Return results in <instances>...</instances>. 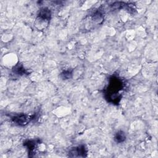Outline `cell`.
Returning a JSON list of instances; mask_svg holds the SVG:
<instances>
[{
  "instance_id": "cell-1",
  "label": "cell",
  "mask_w": 158,
  "mask_h": 158,
  "mask_svg": "<svg viewBox=\"0 0 158 158\" xmlns=\"http://www.w3.org/2000/svg\"><path fill=\"white\" fill-rule=\"evenodd\" d=\"M125 88L123 80L118 76L113 75L109 80V84L104 89L105 99L113 104H118L122 97V91Z\"/></svg>"
},
{
  "instance_id": "cell-2",
  "label": "cell",
  "mask_w": 158,
  "mask_h": 158,
  "mask_svg": "<svg viewBox=\"0 0 158 158\" xmlns=\"http://www.w3.org/2000/svg\"><path fill=\"white\" fill-rule=\"evenodd\" d=\"M51 18V12L48 7H42L38 12L35 25L38 30L44 29L49 24Z\"/></svg>"
},
{
  "instance_id": "cell-3",
  "label": "cell",
  "mask_w": 158,
  "mask_h": 158,
  "mask_svg": "<svg viewBox=\"0 0 158 158\" xmlns=\"http://www.w3.org/2000/svg\"><path fill=\"white\" fill-rule=\"evenodd\" d=\"M35 115H27L25 114H19L12 117V120L17 125L20 126H25L27 125L31 120L34 119Z\"/></svg>"
},
{
  "instance_id": "cell-4",
  "label": "cell",
  "mask_w": 158,
  "mask_h": 158,
  "mask_svg": "<svg viewBox=\"0 0 158 158\" xmlns=\"http://www.w3.org/2000/svg\"><path fill=\"white\" fill-rule=\"evenodd\" d=\"M87 152L85 146L81 144L72 148L69 152V156L71 157H85L87 156Z\"/></svg>"
},
{
  "instance_id": "cell-5",
  "label": "cell",
  "mask_w": 158,
  "mask_h": 158,
  "mask_svg": "<svg viewBox=\"0 0 158 158\" xmlns=\"http://www.w3.org/2000/svg\"><path fill=\"white\" fill-rule=\"evenodd\" d=\"M37 144H38V142L36 140H29L24 143V146L27 148L29 154H31L35 152L36 148L37 147Z\"/></svg>"
},
{
  "instance_id": "cell-6",
  "label": "cell",
  "mask_w": 158,
  "mask_h": 158,
  "mask_svg": "<svg viewBox=\"0 0 158 158\" xmlns=\"http://www.w3.org/2000/svg\"><path fill=\"white\" fill-rule=\"evenodd\" d=\"M91 19L95 23L100 24L104 20V14L100 10H96L91 16Z\"/></svg>"
},
{
  "instance_id": "cell-7",
  "label": "cell",
  "mask_w": 158,
  "mask_h": 158,
  "mask_svg": "<svg viewBox=\"0 0 158 158\" xmlns=\"http://www.w3.org/2000/svg\"><path fill=\"white\" fill-rule=\"evenodd\" d=\"M114 139L117 143H122L124 142L126 139V135L125 132L122 130L117 131L114 135Z\"/></svg>"
},
{
  "instance_id": "cell-8",
  "label": "cell",
  "mask_w": 158,
  "mask_h": 158,
  "mask_svg": "<svg viewBox=\"0 0 158 158\" xmlns=\"http://www.w3.org/2000/svg\"><path fill=\"white\" fill-rule=\"evenodd\" d=\"M12 71L14 73H15L16 75H25L26 73H27L26 70L25 69V68L23 67V65L20 64H17V65H15L13 69H12Z\"/></svg>"
},
{
  "instance_id": "cell-9",
  "label": "cell",
  "mask_w": 158,
  "mask_h": 158,
  "mask_svg": "<svg viewBox=\"0 0 158 158\" xmlns=\"http://www.w3.org/2000/svg\"><path fill=\"white\" fill-rule=\"evenodd\" d=\"M73 69H67L62 71L60 74V77L62 80H69L72 77Z\"/></svg>"
}]
</instances>
